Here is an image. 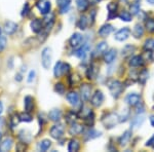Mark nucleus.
Here are the masks:
<instances>
[{
    "label": "nucleus",
    "mask_w": 154,
    "mask_h": 152,
    "mask_svg": "<svg viewBox=\"0 0 154 152\" xmlns=\"http://www.w3.org/2000/svg\"><path fill=\"white\" fill-rule=\"evenodd\" d=\"M119 123V115L115 112H108L102 117V123L106 129H110L117 126Z\"/></svg>",
    "instance_id": "1"
},
{
    "label": "nucleus",
    "mask_w": 154,
    "mask_h": 152,
    "mask_svg": "<svg viewBox=\"0 0 154 152\" xmlns=\"http://www.w3.org/2000/svg\"><path fill=\"white\" fill-rule=\"evenodd\" d=\"M108 88L110 91V94L112 95L113 98L118 99L119 97L121 96L123 92V84L121 83L119 80H115V79H112V80L108 81Z\"/></svg>",
    "instance_id": "2"
},
{
    "label": "nucleus",
    "mask_w": 154,
    "mask_h": 152,
    "mask_svg": "<svg viewBox=\"0 0 154 152\" xmlns=\"http://www.w3.org/2000/svg\"><path fill=\"white\" fill-rule=\"evenodd\" d=\"M53 59V51L51 47H44L41 53V65L45 70L49 69Z\"/></svg>",
    "instance_id": "3"
},
{
    "label": "nucleus",
    "mask_w": 154,
    "mask_h": 152,
    "mask_svg": "<svg viewBox=\"0 0 154 152\" xmlns=\"http://www.w3.org/2000/svg\"><path fill=\"white\" fill-rule=\"evenodd\" d=\"M69 71H70V65L59 61V62H57L56 65H54V77L59 78V77H61L62 75H64V74H68Z\"/></svg>",
    "instance_id": "4"
},
{
    "label": "nucleus",
    "mask_w": 154,
    "mask_h": 152,
    "mask_svg": "<svg viewBox=\"0 0 154 152\" xmlns=\"http://www.w3.org/2000/svg\"><path fill=\"white\" fill-rule=\"evenodd\" d=\"M64 132H65V128H64L63 124L61 123H57L54 124L51 126V129H49V135L53 139H56V140H59L63 137Z\"/></svg>",
    "instance_id": "5"
},
{
    "label": "nucleus",
    "mask_w": 154,
    "mask_h": 152,
    "mask_svg": "<svg viewBox=\"0 0 154 152\" xmlns=\"http://www.w3.org/2000/svg\"><path fill=\"white\" fill-rule=\"evenodd\" d=\"M36 7L38 8V11L41 14L45 16V14L51 12V3L49 0H38L36 3Z\"/></svg>",
    "instance_id": "6"
},
{
    "label": "nucleus",
    "mask_w": 154,
    "mask_h": 152,
    "mask_svg": "<svg viewBox=\"0 0 154 152\" xmlns=\"http://www.w3.org/2000/svg\"><path fill=\"white\" fill-rule=\"evenodd\" d=\"M83 41H84V38L80 33H74L73 35L70 37V39H69V44H70L71 47L77 49L79 46L82 45Z\"/></svg>",
    "instance_id": "7"
},
{
    "label": "nucleus",
    "mask_w": 154,
    "mask_h": 152,
    "mask_svg": "<svg viewBox=\"0 0 154 152\" xmlns=\"http://www.w3.org/2000/svg\"><path fill=\"white\" fill-rule=\"evenodd\" d=\"M131 29L128 27H123L120 30H118L115 34H114V38L117 41H125L130 37L131 35Z\"/></svg>",
    "instance_id": "8"
},
{
    "label": "nucleus",
    "mask_w": 154,
    "mask_h": 152,
    "mask_svg": "<svg viewBox=\"0 0 154 152\" xmlns=\"http://www.w3.org/2000/svg\"><path fill=\"white\" fill-rule=\"evenodd\" d=\"M89 51H91V45H89L88 43H83L82 45L79 46L78 48H77L75 56L80 60H84L88 56Z\"/></svg>",
    "instance_id": "9"
},
{
    "label": "nucleus",
    "mask_w": 154,
    "mask_h": 152,
    "mask_svg": "<svg viewBox=\"0 0 154 152\" xmlns=\"http://www.w3.org/2000/svg\"><path fill=\"white\" fill-rule=\"evenodd\" d=\"M19 29V25L14 22L11 21H6L3 25V31L6 35H12L14 34Z\"/></svg>",
    "instance_id": "10"
},
{
    "label": "nucleus",
    "mask_w": 154,
    "mask_h": 152,
    "mask_svg": "<svg viewBox=\"0 0 154 152\" xmlns=\"http://www.w3.org/2000/svg\"><path fill=\"white\" fill-rule=\"evenodd\" d=\"M104 102V95L101 91H97L91 98V104L96 108H99Z\"/></svg>",
    "instance_id": "11"
},
{
    "label": "nucleus",
    "mask_w": 154,
    "mask_h": 152,
    "mask_svg": "<svg viewBox=\"0 0 154 152\" xmlns=\"http://www.w3.org/2000/svg\"><path fill=\"white\" fill-rule=\"evenodd\" d=\"M30 28H31V30L34 32V33H36V34L40 33V32L43 31V29H44L43 21L40 19L33 20V21L30 23Z\"/></svg>",
    "instance_id": "12"
},
{
    "label": "nucleus",
    "mask_w": 154,
    "mask_h": 152,
    "mask_svg": "<svg viewBox=\"0 0 154 152\" xmlns=\"http://www.w3.org/2000/svg\"><path fill=\"white\" fill-rule=\"evenodd\" d=\"M125 102L131 107H135L141 102V97L137 93H131L125 97Z\"/></svg>",
    "instance_id": "13"
},
{
    "label": "nucleus",
    "mask_w": 154,
    "mask_h": 152,
    "mask_svg": "<svg viewBox=\"0 0 154 152\" xmlns=\"http://www.w3.org/2000/svg\"><path fill=\"white\" fill-rule=\"evenodd\" d=\"M91 86L88 83H83L80 86V96L83 101H88L91 100Z\"/></svg>",
    "instance_id": "14"
},
{
    "label": "nucleus",
    "mask_w": 154,
    "mask_h": 152,
    "mask_svg": "<svg viewBox=\"0 0 154 152\" xmlns=\"http://www.w3.org/2000/svg\"><path fill=\"white\" fill-rule=\"evenodd\" d=\"M144 120H145V118H144L143 113H137V115L134 117V118L131 119V129H136L140 128V126L143 124Z\"/></svg>",
    "instance_id": "15"
},
{
    "label": "nucleus",
    "mask_w": 154,
    "mask_h": 152,
    "mask_svg": "<svg viewBox=\"0 0 154 152\" xmlns=\"http://www.w3.org/2000/svg\"><path fill=\"white\" fill-rule=\"evenodd\" d=\"M66 99H67V101L74 107L78 106L79 104H80V97H79V95L75 93V92H70L69 94H67Z\"/></svg>",
    "instance_id": "16"
},
{
    "label": "nucleus",
    "mask_w": 154,
    "mask_h": 152,
    "mask_svg": "<svg viewBox=\"0 0 154 152\" xmlns=\"http://www.w3.org/2000/svg\"><path fill=\"white\" fill-rule=\"evenodd\" d=\"M57 5L60 9V14H66L70 9L71 0H57Z\"/></svg>",
    "instance_id": "17"
},
{
    "label": "nucleus",
    "mask_w": 154,
    "mask_h": 152,
    "mask_svg": "<svg viewBox=\"0 0 154 152\" xmlns=\"http://www.w3.org/2000/svg\"><path fill=\"white\" fill-rule=\"evenodd\" d=\"M116 56H117V51L116 49L111 48L109 51H106V53L104 54V62L106 64H112L116 59Z\"/></svg>",
    "instance_id": "18"
},
{
    "label": "nucleus",
    "mask_w": 154,
    "mask_h": 152,
    "mask_svg": "<svg viewBox=\"0 0 154 152\" xmlns=\"http://www.w3.org/2000/svg\"><path fill=\"white\" fill-rule=\"evenodd\" d=\"M114 31V27L112 26V25H110V24H105V25H103V26L101 27L100 30L98 31V34L100 35L101 37H107V36H109L111 33Z\"/></svg>",
    "instance_id": "19"
},
{
    "label": "nucleus",
    "mask_w": 154,
    "mask_h": 152,
    "mask_svg": "<svg viewBox=\"0 0 154 152\" xmlns=\"http://www.w3.org/2000/svg\"><path fill=\"white\" fill-rule=\"evenodd\" d=\"M83 133V126L76 123H71V126L69 129V134L72 135V136H78V135H81Z\"/></svg>",
    "instance_id": "20"
},
{
    "label": "nucleus",
    "mask_w": 154,
    "mask_h": 152,
    "mask_svg": "<svg viewBox=\"0 0 154 152\" xmlns=\"http://www.w3.org/2000/svg\"><path fill=\"white\" fill-rule=\"evenodd\" d=\"M131 139V131H125V133L121 135L120 138H119V140H118L119 145H120L121 147H125L128 143H130Z\"/></svg>",
    "instance_id": "21"
},
{
    "label": "nucleus",
    "mask_w": 154,
    "mask_h": 152,
    "mask_svg": "<svg viewBox=\"0 0 154 152\" xmlns=\"http://www.w3.org/2000/svg\"><path fill=\"white\" fill-rule=\"evenodd\" d=\"M117 8H118V5L116 2H110V3L107 5V9H108V19L111 20V19H114L117 17L116 12H117Z\"/></svg>",
    "instance_id": "22"
},
{
    "label": "nucleus",
    "mask_w": 154,
    "mask_h": 152,
    "mask_svg": "<svg viewBox=\"0 0 154 152\" xmlns=\"http://www.w3.org/2000/svg\"><path fill=\"white\" fill-rule=\"evenodd\" d=\"M24 108L25 111L31 113L34 109V99L31 96H26L24 99Z\"/></svg>",
    "instance_id": "23"
},
{
    "label": "nucleus",
    "mask_w": 154,
    "mask_h": 152,
    "mask_svg": "<svg viewBox=\"0 0 154 152\" xmlns=\"http://www.w3.org/2000/svg\"><path fill=\"white\" fill-rule=\"evenodd\" d=\"M12 144H14V140H12L11 138H5L4 140H2L0 142V151L6 152V151L11 150Z\"/></svg>",
    "instance_id": "24"
},
{
    "label": "nucleus",
    "mask_w": 154,
    "mask_h": 152,
    "mask_svg": "<svg viewBox=\"0 0 154 152\" xmlns=\"http://www.w3.org/2000/svg\"><path fill=\"white\" fill-rule=\"evenodd\" d=\"M48 118L49 120L54 121V123H59L62 118V111L60 109H53V110L49 111Z\"/></svg>",
    "instance_id": "25"
},
{
    "label": "nucleus",
    "mask_w": 154,
    "mask_h": 152,
    "mask_svg": "<svg viewBox=\"0 0 154 152\" xmlns=\"http://www.w3.org/2000/svg\"><path fill=\"white\" fill-rule=\"evenodd\" d=\"M102 135L101 132H98L94 129H89L88 132H85L84 134V140L85 141H89V140H93V139H96L98 137H100Z\"/></svg>",
    "instance_id": "26"
},
{
    "label": "nucleus",
    "mask_w": 154,
    "mask_h": 152,
    "mask_svg": "<svg viewBox=\"0 0 154 152\" xmlns=\"http://www.w3.org/2000/svg\"><path fill=\"white\" fill-rule=\"evenodd\" d=\"M128 65L131 67H141L144 65V59L141 56H134L133 58L130 60Z\"/></svg>",
    "instance_id": "27"
},
{
    "label": "nucleus",
    "mask_w": 154,
    "mask_h": 152,
    "mask_svg": "<svg viewBox=\"0 0 154 152\" xmlns=\"http://www.w3.org/2000/svg\"><path fill=\"white\" fill-rule=\"evenodd\" d=\"M51 142L49 140H48V139H44V140H42L38 143V145H37V149H38L39 151L45 152L51 148Z\"/></svg>",
    "instance_id": "28"
},
{
    "label": "nucleus",
    "mask_w": 154,
    "mask_h": 152,
    "mask_svg": "<svg viewBox=\"0 0 154 152\" xmlns=\"http://www.w3.org/2000/svg\"><path fill=\"white\" fill-rule=\"evenodd\" d=\"M131 33H133V36L135 37V38H137V39L141 38V37L144 35V28L142 27V25H140V24L135 25Z\"/></svg>",
    "instance_id": "29"
},
{
    "label": "nucleus",
    "mask_w": 154,
    "mask_h": 152,
    "mask_svg": "<svg viewBox=\"0 0 154 152\" xmlns=\"http://www.w3.org/2000/svg\"><path fill=\"white\" fill-rule=\"evenodd\" d=\"M88 24H89V21H88V17L82 14V16L79 18L78 22H77V27L81 30H85L86 28H88Z\"/></svg>",
    "instance_id": "30"
},
{
    "label": "nucleus",
    "mask_w": 154,
    "mask_h": 152,
    "mask_svg": "<svg viewBox=\"0 0 154 152\" xmlns=\"http://www.w3.org/2000/svg\"><path fill=\"white\" fill-rule=\"evenodd\" d=\"M108 49V43L106 41H101L96 46V54H104Z\"/></svg>",
    "instance_id": "31"
},
{
    "label": "nucleus",
    "mask_w": 154,
    "mask_h": 152,
    "mask_svg": "<svg viewBox=\"0 0 154 152\" xmlns=\"http://www.w3.org/2000/svg\"><path fill=\"white\" fill-rule=\"evenodd\" d=\"M141 7V0H134L130 6V11L131 14H138Z\"/></svg>",
    "instance_id": "32"
},
{
    "label": "nucleus",
    "mask_w": 154,
    "mask_h": 152,
    "mask_svg": "<svg viewBox=\"0 0 154 152\" xmlns=\"http://www.w3.org/2000/svg\"><path fill=\"white\" fill-rule=\"evenodd\" d=\"M80 149V143H79L78 140L76 139H73V140L70 141L68 145V151L69 152H76Z\"/></svg>",
    "instance_id": "33"
},
{
    "label": "nucleus",
    "mask_w": 154,
    "mask_h": 152,
    "mask_svg": "<svg viewBox=\"0 0 154 152\" xmlns=\"http://www.w3.org/2000/svg\"><path fill=\"white\" fill-rule=\"evenodd\" d=\"M89 5V0H76V6L79 11H84Z\"/></svg>",
    "instance_id": "34"
},
{
    "label": "nucleus",
    "mask_w": 154,
    "mask_h": 152,
    "mask_svg": "<svg viewBox=\"0 0 154 152\" xmlns=\"http://www.w3.org/2000/svg\"><path fill=\"white\" fill-rule=\"evenodd\" d=\"M135 51H136V47L135 46L131 45V44H128V45H125V47H123L122 56L125 57V58H128V57L131 56V54H133Z\"/></svg>",
    "instance_id": "35"
},
{
    "label": "nucleus",
    "mask_w": 154,
    "mask_h": 152,
    "mask_svg": "<svg viewBox=\"0 0 154 152\" xmlns=\"http://www.w3.org/2000/svg\"><path fill=\"white\" fill-rule=\"evenodd\" d=\"M148 76H149L148 70L143 69V70L140 72V74H139V82H140L141 84H145L146 81L148 80Z\"/></svg>",
    "instance_id": "36"
},
{
    "label": "nucleus",
    "mask_w": 154,
    "mask_h": 152,
    "mask_svg": "<svg viewBox=\"0 0 154 152\" xmlns=\"http://www.w3.org/2000/svg\"><path fill=\"white\" fill-rule=\"evenodd\" d=\"M19 137H20V139H21L22 141L25 142V143H29V142L31 141V139H32L31 134H30L28 131H22L21 133H20Z\"/></svg>",
    "instance_id": "37"
},
{
    "label": "nucleus",
    "mask_w": 154,
    "mask_h": 152,
    "mask_svg": "<svg viewBox=\"0 0 154 152\" xmlns=\"http://www.w3.org/2000/svg\"><path fill=\"white\" fill-rule=\"evenodd\" d=\"M118 18L123 22H131V14L126 11H122L118 14Z\"/></svg>",
    "instance_id": "38"
},
{
    "label": "nucleus",
    "mask_w": 154,
    "mask_h": 152,
    "mask_svg": "<svg viewBox=\"0 0 154 152\" xmlns=\"http://www.w3.org/2000/svg\"><path fill=\"white\" fill-rule=\"evenodd\" d=\"M96 74H97V67H96V65L93 64V65H91V67H89L88 72H86V76H88V79H93V78H95Z\"/></svg>",
    "instance_id": "39"
},
{
    "label": "nucleus",
    "mask_w": 154,
    "mask_h": 152,
    "mask_svg": "<svg viewBox=\"0 0 154 152\" xmlns=\"http://www.w3.org/2000/svg\"><path fill=\"white\" fill-rule=\"evenodd\" d=\"M19 116H20V120L25 121V123H30V121H32V119H33V117H32L31 114L26 111L23 112V113H21Z\"/></svg>",
    "instance_id": "40"
},
{
    "label": "nucleus",
    "mask_w": 154,
    "mask_h": 152,
    "mask_svg": "<svg viewBox=\"0 0 154 152\" xmlns=\"http://www.w3.org/2000/svg\"><path fill=\"white\" fill-rule=\"evenodd\" d=\"M144 49L147 51H151L154 49V39L152 38H149L147 40L145 41L144 43Z\"/></svg>",
    "instance_id": "41"
},
{
    "label": "nucleus",
    "mask_w": 154,
    "mask_h": 152,
    "mask_svg": "<svg viewBox=\"0 0 154 152\" xmlns=\"http://www.w3.org/2000/svg\"><path fill=\"white\" fill-rule=\"evenodd\" d=\"M20 121H21L20 120V116L17 115V114H14V115L11 117V119H9V126H11V129H14L19 124Z\"/></svg>",
    "instance_id": "42"
},
{
    "label": "nucleus",
    "mask_w": 154,
    "mask_h": 152,
    "mask_svg": "<svg viewBox=\"0 0 154 152\" xmlns=\"http://www.w3.org/2000/svg\"><path fill=\"white\" fill-rule=\"evenodd\" d=\"M145 28L149 33H154V20L148 19L145 22Z\"/></svg>",
    "instance_id": "43"
},
{
    "label": "nucleus",
    "mask_w": 154,
    "mask_h": 152,
    "mask_svg": "<svg viewBox=\"0 0 154 152\" xmlns=\"http://www.w3.org/2000/svg\"><path fill=\"white\" fill-rule=\"evenodd\" d=\"M65 85H64L62 82H58V83L54 84V91L60 95H63L65 93Z\"/></svg>",
    "instance_id": "44"
},
{
    "label": "nucleus",
    "mask_w": 154,
    "mask_h": 152,
    "mask_svg": "<svg viewBox=\"0 0 154 152\" xmlns=\"http://www.w3.org/2000/svg\"><path fill=\"white\" fill-rule=\"evenodd\" d=\"M6 43H7L6 37H5V36H3L1 33H0V51H2L4 48H5Z\"/></svg>",
    "instance_id": "45"
},
{
    "label": "nucleus",
    "mask_w": 154,
    "mask_h": 152,
    "mask_svg": "<svg viewBox=\"0 0 154 152\" xmlns=\"http://www.w3.org/2000/svg\"><path fill=\"white\" fill-rule=\"evenodd\" d=\"M128 116H130V111H128V109H125V114L122 113L120 116H119V123H125V121L128 120Z\"/></svg>",
    "instance_id": "46"
},
{
    "label": "nucleus",
    "mask_w": 154,
    "mask_h": 152,
    "mask_svg": "<svg viewBox=\"0 0 154 152\" xmlns=\"http://www.w3.org/2000/svg\"><path fill=\"white\" fill-rule=\"evenodd\" d=\"M75 118H76V115L73 113V112H69L66 116V120H67V123H75Z\"/></svg>",
    "instance_id": "47"
},
{
    "label": "nucleus",
    "mask_w": 154,
    "mask_h": 152,
    "mask_svg": "<svg viewBox=\"0 0 154 152\" xmlns=\"http://www.w3.org/2000/svg\"><path fill=\"white\" fill-rule=\"evenodd\" d=\"M29 12H30V5H29L28 2H27V3H25V5L23 7V11H22V16L27 17Z\"/></svg>",
    "instance_id": "48"
},
{
    "label": "nucleus",
    "mask_w": 154,
    "mask_h": 152,
    "mask_svg": "<svg viewBox=\"0 0 154 152\" xmlns=\"http://www.w3.org/2000/svg\"><path fill=\"white\" fill-rule=\"evenodd\" d=\"M35 76H36L35 70H31V71H30V73H29V75H28V78H27V81L32 82L34 79H35Z\"/></svg>",
    "instance_id": "49"
},
{
    "label": "nucleus",
    "mask_w": 154,
    "mask_h": 152,
    "mask_svg": "<svg viewBox=\"0 0 154 152\" xmlns=\"http://www.w3.org/2000/svg\"><path fill=\"white\" fill-rule=\"evenodd\" d=\"M25 149H26L25 143H19V145L17 146V150H18V151H24Z\"/></svg>",
    "instance_id": "50"
},
{
    "label": "nucleus",
    "mask_w": 154,
    "mask_h": 152,
    "mask_svg": "<svg viewBox=\"0 0 154 152\" xmlns=\"http://www.w3.org/2000/svg\"><path fill=\"white\" fill-rule=\"evenodd\" d=\"M153 143H154V136L149 141H147V143H146V146H151Z\"/></svg>",
    "instance_id": "51"
},
{
    "label": "nucleus",
    "mask_w": 154,
    "mask_h": 152,
    "mask_svg": "<svg viewBox=\"0 0 154 152\" xmlns=\"http://www.w3.org/2000/svg\"><path fill=\"white\" fill-rule=\"evenodd\" d=\"M149 119H150V123H151V126H154V115H151V116H150V118H149Z\"/></svg>",
    "instance_id": "52"
},
{
    "label": "nucleus",
    "mask_w": 154,
    "mask_h": 152,
    "mask_svg": "<svg viewBox=\"0 0 154 152\" xmlns=\"http://www.w3.org/2000/svg\"><path fill=\"white\" fill-rule=\"evenodd\" d=\"M2 112H3V103L0 101V115H1Z\"/></svg>",
    "instance_id": "53"
},
{
    "label": "nucleus",
    "mask_w": 154,
    "mask_h": 152,
    "mask_svg": "<svg viewBox=\"0 0 154 152\" xmlns=\"http://www.w3.org/2000/svg\"><path fill=\"white\" fill-rule=\"evenodd\" d=\"M102 0H91V2L93 4H97V3H99V2H101Z\"/></svg>",
    "instance_id": "54"
},
{
    "label": "nucleus",
    "mask_w": 154,
    "mask_h": 152,
    "mask_svg": "<svg viewBox=\"0 0 154 152\" xmlns=\"http://www.w3.org/2000/svg\"><path fill=\"white\" fill-rule=\"evenodd\" d=\"M3 124H4V119L2 118V117H0V128H1Z\"/></svg>",
    "instance_id": "55"
},
{
    "label": "nucleus",
    "mask_w": 154,
    "mask_h": 152,
    "mask_svg": "<svg viewBox=\"0 0 154 152\" xmlns=\"http://www.w3.org/2000/svg\"><path fill=\"white\" fill-rule=\"evenodd\" d=\"M18 79V81H21L22 80V77H21V75L20 74H18V75H16V80Z\"/></svg>",
    "instance_id": "56"
},
{
    "label": "nucleus",
    "mask_w": 154,
    "mask_h": 152,
    "mask_svg": "<svg viewBox=\"0 0 154 152\" xmlns=\"http://www.w3.org/2000/svg\"><path fill=\"white\" fill-rule=\"evenodd\" d=\"M148 1V3H150V4H154V0H147Z\"/></svg>",
    "instance_id": "57"
},
{
    "label": "nucleus",
    "mask_w": 154,
    "mask_h": 152,
    "mask_svg": "<svg viewBox=\"0 0 154 152\" xmlns=\"http://www.w3.org/2000/svg\"><path fill=\"white\" fill-rule=\"evenodd\" d=\"M1 139H2V133H0V142H1Z\"/></svg>",
    "instance_id": "58"
},
{
    "label": "nucleus",
    "mask_w": 154,
    "mask_h": 152,
    "mask_svg": "<svg viewBox=\"0 0 154 152\" xmlns=\"http://www.w3.org/2000/svg\"><path fill=\"white\" fill-rule=\"evenodd\" d=\"M152 146H153V148H154V143H153V144H152Z\"/></svg>",
    "instance_id": "59"
}]
</instances>
